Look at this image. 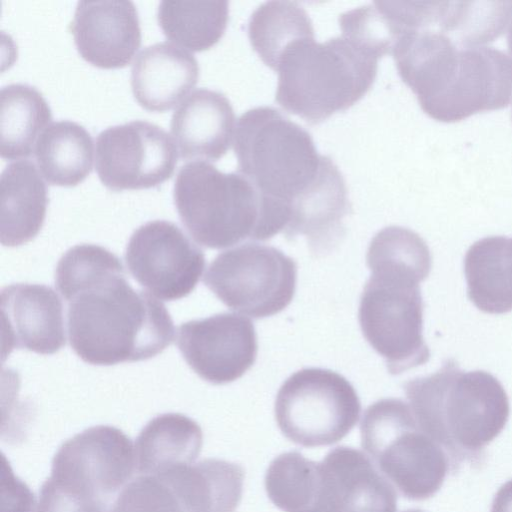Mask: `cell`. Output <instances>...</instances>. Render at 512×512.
<instances>
[{
  "label": "cell",
  "instance_id": "1",
  "mask_svg": "<svg viewBox=\"0 0 512 512\" xmlns=\"http://www.w3.org/2000/svg\"><path fill=\"white\" fill-rule=\"evenodd\" d=\"M55 285L68 302V336L86 363L110 366L150 359L174 339L166 307L133 289L120 259L93 244L70 248L60 258Z\"/></svg>",
  "mask_w": 512,
  "mask_h": 512
},
{
  "label": "cell",
  "instance_id": "2",
  "mask_svg": "<svg viewBox=\"0 0 512 512\" xmlns=\"http://www.w3.org/2000/svg\"><path fill=\"white\" fill-rule=\"evenodd\" d=\"M366 263L371 275L358 311L363 336L392 375L425 364L430 350L423 337L420 283L432 266L426 242L408 228L385 227L372 238Z\"/></svg>",
  "mask_w": 512,
  "mask_h": 512
},
{
  "label": "cell",
  "instance_id": "3",
  "mask_svg": "<svg viewBox=\"0 0 512 512\" xmlns=\"http://www.w3.org/2000/svg\"><path fill=\"white\" fill-rule=\"evenodd\" d=\"M422 110L445 123L505 108L512 100V57L493 47L460 48L440 29L411 35L394 56Z\"/></svg>",
  "mask_w": 512,
  "mask_h": 512
},
{
  "label": "cell",
  "instance_id": "4",
  "mask_svg": "<svg viewBox=\"0 0 512 512\" xmlns=\"http://www.w3.org/2000/svg\"><path fill=\"white\" fill-rule=\"evenodd\" d=\"M421 427L456 464L479 456L504 429L510 413L501 382L484 370L464 371L447 359L433 374L403 386Z\"/></svg>",
  "mask_w": 512,
  "mask_h": 512
},
{
  "label": "cell",
  "instance_id": "5",
  "mask_svg": "<svg viewBox=\"0 0 512 512\" xmlns=\"http://www.w3.org/2000/svg\"><path fill=\"white\" fill-rule=\"evenodd\" d=\"M378 57L341 35L326 42L305 36L281 53L276 101L309 124H319L345 111L371 88Z\"/></svg>",
  "mask_w": 512,
  "mask_h": 512
},
{
  "label": "cell",
  "instance_id": "6",
  "mask_svg": "<svg viewBox=\"0 0 512 512\" xmlns=\"http://www.w3.org/2000/svg\"><path fill=\"white\" fill-rule=\"evenodd\" d=\"M179 218L190 236L210 249L280 232L273 208L243 174L223 173L205 161L181 167L173 188Z\"/></svg>",
  "mask_w": 512,
  "mask_h": 512
},
{
  "label": "cell",
  "instance_id": "7",
  "mask_svg": "<svg viewBox=\"0 0 512 512\" xmlns=\"http://www.w3.org/2000/svg\"><path fill=\"white\" fill-rule=\"evenodd\" d=\"M238 172L289 212L335 164L320 155L311 135L272 107H256L238 119L234 134ZM289 222V221H288Z\"/></svg>",
  "mask_w": 512,
  "mask_h": 512
},
{
  "label": "cell",
  "instance_id": "8",
  "mask_svg": "<svg viewBox=\"0 0 512 512\" xmlns=\"http://www.w3.org/2000/svg\"><path fill=\"white\" fill-rule=\"evenodd\" d=\"M361 445L406 499L426 500L442 486L450 458L419 426L408 403L380 399L363 413Z\"/></svg>",
  "mask_w": 512,
  "mask_h": 512
},
{
  "label": "cell",
  "instance_id": "9",
  "mask_svg": "<svg viewBox=\"0 0 512 512\" xmlns=\"http://www.w3.org/2000/svg\"><path fill=\"white\" fill-rule=\"evenodd\" d=\"M360 412L353 385L341 374L323 368H304L289 376L274 404L282 434L308 448L342 440L357 424Z\"/></svg>",
  "mask_w": 512,
  "mask_h": 512
},
{
  "label": "cell",
  "instance_id": "10",
  "mask_svg": "<svg viewBox=\"0 0 512 512\" xmlns=\"http://www.w3.org/2000/svg\"><path fill=\"white\" fill-rule=\"evenodd\" d=\"M297 265L281 250L254 242L218 254L203 282L228 308L254 319L283 311L296 291Z\"/></svg>",
  "mask_w": 512,
  "mask_h": 512
},
{
  "label": "cell",
  "instance_id": "11",
  "mask_svg": "<svg viewBox=\"0 0 512 512\" xmlns=\"http://www.w3.org/2000/svg\"><path fill=\"white\" fill-rule=\"evenodd\" d=\"M136 472L131 439L120 429L97 425L69 438L52 459L55 482L111 505Z\"/></svg>",
  "mask_w": 512,
  "mask_h": 512
},
{
  "label": "cell",
  "instance_id": "12",
  "mask_svg": "<svg viewBox=\"0 0 512 512\" xmlns=\"http://www.w3.org/2000/svg\"><path fill=\"white\" fill-rule=\"evenodd\" d=\"M174 144L164 129L148 121L109 127L96 139V172L112 191L157 187L174 173Z\"/></svg>",
  "mask_w": 512,
  "mask_h": 512
},
{
  "label": "cell",
  "instance_id": "13",
  "mask_svg": "<svg viewBox=\"0 0 512 512\" xmlns=\"http://www.w3.org/2000/svg\"><path fill=\"white\" fill-rule=\"evenodd\" d=\"M125 261L134 279L166 301L188 296L205 267L203 251L174 223L154 220L131 235Z\"/></svg>",
  "mask_w": 512,
  "mask_h": 512
},
{
  "label": "cell",
  "instance_id": "14",
  "mask_svg": "<svg viewBox=\"0 0 512 512\" xmlns=\"http://www.w3.org/2000/svg\"><path fill=\"white\" fill-rule=\"evenodd\" d=\"M176 343L189 367L214 385L242 377L254 365L258 351L253 322L228 312L183 323Z\"/></svg>",
  "mask_w": 512,
  "mask_h": 512
},
{
  "label": "cell",
  "instance_id": "15",
  "mask_svg": "<svg viewBox=\"0 0 512 512\" xmlns=\"http://www.w3.org/2000/svg\"><path fill=\"white\" fill-rule=\"evenodd\" d=\"M70 27L80 56L98 68L127 66L141 45L138 13L131 1H80Z\"/></svg>",
  "mask_w": 512,
  "mask_h": 512
},
{
  "label": "cell",
  "instance_id": "16",
  "mask_svg": "<svg viewBox=\"0 0 512 512\" xmlns=\"http://www.w3.org/2000/svg\"><path fill=\"white\" fill-rule=\"evenodd\" d=\"M3 348L54 354L66 342L63 306L57 293L41 284L17 283L1 290Z\"/></svg>",
  "mask_w": 512,
  "mask_h": 512
},
{
  "label": "cell",
  "instance_id": "17",
  "mask_svg": "<svg viewBox=\"0 0 512 512\" xmlns=\"http://www.w3.org/2000/svg\"><path fill=\"white\" fill-rule=\"evenodd\" d=\"M170 128L181 159L217 161L230 147L235 115L222 93L198 89L176 108Z\"/></svg>",
  "mask_w": 512,
  "mask_h": 512
},
{
  "label": "cell",
  "instance_id": "18",
  "mask_svg": "<svg viewBox=\"0 0 512 512\" xmlns=\"http://www.w3.org/2000/svg\"><path fill=\"white\" fill-rule=\"evenodd\" d=\"M199 66L189 52L169 42L144 48L131 69V89L145 110L164 112L176 106L196 85Z\"/></svg>",
  "mask_w": 512,
  "mask_h": 512
},
{
  "label": "cell",
  "instance_id": "19",
  "mask_svg": "<svg viewBox=\"0 0 512 512\" xmlns=\"http://www.w3.org/2000/svg\"><path fill=\"white\" fill-rule=\"evenodd\" d=\"M264 484L268 498L283 512H340L336 484L323 460L282 453L269 464Z\"/></svg>",
  "mask_w": 512,
  "mask_h": 512
},
{
  "label": "cell",
  "instance_id": "20",
  "mask_svg": "<svg viewBox=\"0 0 512 512\" xmlns=\"http://www.w3.org/2000/svg\"><path fill=\"white\" fill-rule=\"evenodd\" d=\"M154 477L168 486L180 512H236L242 498L243 468L222 459H204Z\"/></svg>",
  "mask_w": 512,
  "mask_h": 512
},
{
  "label": "cell",
  "instance_id": "21",
  "mask_svg": "<svg viewBox=\"0 0 512 512\" xmlns=\"http://www.w3.org/2000/svg\"><path fill=\"white\" fill-rule=\"evenodd\" d=\"M3 246L16 247L31 241L41 230L48 205L45 182L35 164L18 160L8 164L0 177Z\"/></svg>",
  "mask_w": 512,
  "mask_h": 512
},
{
  "label": "cell",
  "instance_id": "22",
  "mask_svg": "<svg viewBox=\"0 0 512 512\" xmlns=\"http://www.w3.org/2000/svg\"><path fill=\"white\" fill-rule=\"evenodd\" d=\"M202 444V429L193 419L180 413L158 415L136 438V472L160 476L176 467L193 464Z\"/></svg>",
  "mask_w": 512,
  "mask_h": 512
},
{
  "label": "cell",
  "instance_id": "23",
  "mask_svg": "<svg viewBox=\"0 0 512 512\" xmlns=\"http://www.w3.org/2000/svg\"><path fill=\"white\" fill-rule=\"evenodd\" d=\"M323 462L333 475L340 512H397L394 486L367 454L337 446Z\"/></svg>",
  "mask_w": 512,
  "mask_h": 512
},
{
  "label": "cell",
  "instance_id": "24",
  "mask_svg": "<svg viewBox=\"0 0 512 512\" xmlns=\"http://www.w3.org/2000/svg\"><path fill=\"white\" fill-rule=\"evenodd\" d=\"M467 295L482 312L512 311V238L489 236L474 242L464 258Z\"/></svg>",
  "mask_w": 512,
  "mask_h": 512
},
{
  "label": "cell",
  "instance_id": "25",
  "mask_svg": "<svg viewBox=\"0 0 512 512\" xmlns=\"http://www.w3.org/2000/svg\"><path fill=\"white\" fill-rule=\"evenodd\" d=\"M34 155L51 185L73 187L92 171L93 140L78 123L62 120L48 125L38 137Z\"/></svg>",
  "mask_w": 512,
  "mask_h": 512
},
{
  "label": "cell",
  "instance_id": "26",
  "mask_svg": "<svg viewBox=\"0 0 512 512\" xmlns=\"http://www.w3.org/2000/svg\"><path fill=\"white\" fill-rule=\"evenodd\" d=\"M0 155L6 160L29 157L37 137L51 122L43 95L27 84H10L0 92Z\"/></svg>",
  "mask_w": 512,
  "mask_h": 512
},
{
  "label": "cell",
  "instance_id": "27",
  "mask_svg": "<svg viewBox=\"0 0 512 512\" xmlns=\"http://www.w3.org/2000/svg\"><path fill=\"white\" fill-rule=\"evenodd\" d=\"M227 1H162L157 19L164 35L194 52L210 49L228 23Z\"/></svg>",
  "mask_w": 512,
  "mask_h": 512
},
{
  "label": "cell",
  "instance_id": "28",
  "mask_svg": "<svg viewBox=\"0 0 512 512\" xmlns=\"http://www.w3.org/2000/svg\"><path fill=\"white\" fill-rule=\"evenodd\" d=\"M310 35H314L312 22L296 2H265L252 13L248 22V36L253 49L273 70L290 43Z\"/></svg>",
  "mask_w": 512,
  "mask_h": 512
},
{
  "label": "cell",
  "instance_id": "29",
  "mask_svg": "<svg viewBox=\"0 0 512 512\" xmlns=\"http://www.w3.org/2000/svg\"><path fill=\"white\" fill-rule=\"evenodd\" d=\"M512 17V1H446L440 29L460 48L494 41Z\"/></svg>",
  "mask_w": 512,
  "mask_h": 512
},
{
  "label": "cell",
  "instance_id": "30",
  "mask_svg": "<svg viewBox=\"0 0 512 512\" xmlns=\"http://www.w3.org/2000/svg\"><path fill=\"white\" fill-rule=\"evenodd\" d=\"M342 35L381 58L391 54L394 36L387 17L376 2L339 16Z\"/></svg>",
  "mask_w": 512,
  "mask_h": 512
},
{
  "label": "cell",
  "instance_id": "31",
  "mask_svg": "<svg viewBox=\"0 0 512 512\" xmlns=\"http://www.w3.org/2000/svg\"><path fill=\"white\" fill-rule=\"evenodd\" d=\"M109 512H180L168 486L154 476L139 475L117 495Z\"/></svg>",
  "mask_w": 512,
  "mask_h": 512
},
{
  "label": "cell",
  "instance_id": "32",
  "mask_svg": "<svg viewBox=\"0 0 512 512\" xmlns=\"http://www.w3.org/2000/svg\"><path fill=\"white\" fill-rule=\"evenodd\" d=\"M111 505L82 496L48 477L32 512H109Z\"/></svg>",
  "mask_w": 512,
  "mask_h": 512
},
{
  "label": "cell",
  "instance_id": "33",
  "mask_svg": "<svg viewBox=\"0 0 512 512\" xmlns=\"http://www.w3.org/2000/svg\"><path fill=\"white\" fill-rule=\"evenodd\" d=\"M490 512H512V479L496 492Z\"/></svg>",
  "mask_w": 512,
  "mask_h": 512
},
{
  "label": "cell",
  "instance_id": "34",
  "mask_svg": "<svg viewBox=\"0 0 512 512\" xmlns=\"http://www.w3.org/2000/svg\"><path fill=\"white\" fill-rule=\"evenodd\" d=\"M507 46H508V50L512 56V20L509 25V29H508V33H507Z\"/></svg>",
  "mask_w": 512,
  "mask_h": 512
},
{
  "label": "cell",
  "instance_id": "35",
  "mask_svg": "<svg viewBox=\"0 0 512 512\" xmlns=\"http://www.w3.org/2000/svg\"><path fill=\"white\" fill-rule=\"evenodd\" d=\"M402 512H424L420 509H408V510H405V511H402Z\"/></svg>",
  "mask_w": 512,
  "mask_h": 512
}]
</instances>
